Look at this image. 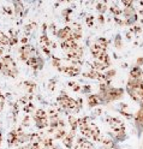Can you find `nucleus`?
<instances>
[{"mask_svg":"<svg viewBox=\"0 0 143 149\" xmlns=\"http://www.w3.org/2000/svg\"><path fill=\"white\" fill-rule=\"evenodd\" d=\"M0 72L7 77H11V78L17 77V74H18L17 65L11 55H5V57H3V59L0 60Z\"/></svg>","mask_w":143,"mask_h":149,"instance_id":"nucleus-1","label":"nucleus"},{"mask_svg":"<svg viewBox=\"0 0 143 149\" xmlns=\"http://www.w3.org/2000/svg\"><path fill=\"white\" fill-rule=\"evenodd\" d=\"M124 94V90L119 89V88H111L106 91V93H101L100 96L102 99L103 102H108V101H114L117 99H120Z\"/></svg>","mask_w":143,"mask_h":149,"instance_id":"nucleus-2","label":"nucleus"},{"mask_svg":"<svg viewBox=\"0 0 143 149\" xmlns=\"http://www.w3.org/2000/svg\"><path fill=\"white\" fill-rule=\"evenodd\" d=\"M20 57L24 63H27L33 57H37L35 47L31 46V45H23L22 47L20 48Z\"/></svg>","mask_w":143,"mask_h":149,"instance_id":"nucleus-3","label":"nucleus"},{"mask_svg":"<svg viewBox=\"0 0 143 149\" xmlns=\"http://www.w3.org/2000/svg\"><path fill=\"white\" fill-rule=\"evenodd\" d=\"M107 124L111 126V131H117V130H125V125L119 118L114 117H107L106 118Z\"/></svg>","mask_w":143,"mask_h":149,"instance_id":"nucleus-4","label":"nucleus"},{"mask_svg":"<svg viewBox=\"0 0 143 149\" xmlns=\"http://www.w3.org/2000/svg\"><path fill=\"white\" fill-rule=\"evenodd\" d=\"M57 35H58V37L61 40V42L63 41H68V40H73L72 29L70 26H65V28H63V29H59L58 31H57Z\"/></svg>","mask_w":143,"mask_h":149,"instance_id":"nucleus-5","label":"nucleus"},{"mask_svg":"<svg viewBox=\"0 0 143 149\" xmlns=\"http://www.w3.org/2000/svg\"><path fill=\"white\" fill-rule=\"evenodd\" d=\"M25 64H27V65H29V66L33 68L34 70H41V69L43 68V65H45V61H43L42 58H40L39 55H37V57H33V58H30Z\"/></svg>","mask_w":143,"mask_h":149,"instance_id":"nucleus-6","label":"nucleus"},{"mask_svg":"<svg viewBox=\"0 0 143 149\" xmlns=\"http://www.w3.org/2000/svg\"><path fill=\"white\" fill-rule=\"evenodd\" d=\"M59 71H60V72H64L65 74H68V76H70V77L78 76V74L81 73L80 68L73 66V65H71V66H61V68L59 69Z\"/></svg>","mask_w":143,"mask_h":149,"instance_id":"nucleus-7","label":"nucleus"},{"mask_svg":"<svg viewBox=\"0 0 143 149\" xmlns=\"http://www.w3.org/2000/svg\"><path fill=\"white\" fill-rule=\"evenodd\" d=\"M83 76L84 77H88V78H91V79H99L101 82L106 81V78H105V74L101 73V72H99V71H96L95 69L89 70L88 72H83Z\"/></svg>","mask_w":143,"mask_h":149,"instance_id":"nucleus-8","label":"nucleus"},{"mask_svg":"<svg viewBox=\"0 0 143 149\" xmlns=\"http://www.w3.org/2000/svg\"><path fill=\"white\" fill-rule=\"evenodd\" d=\"M101 104H103V101H102V99H101L100 95L93 94V95H89L88 96V106L89 107L93 108V107H96V106H99Z\"/></svg>","mask_w":143,"mask_h":149,"instance_id":"nucleus-9","label":"nucleus"},{"mask_svg":"<svg viewBox=\"0 0 143 149\" xmlns=\"http://www.w3.org/2000/svg\"><path fill=\"white\" fill-rule=\"evenodd\" d=\"M61 48L68 53V52H70V51H72V49H75V48H77L78 47V43H77V41H73V40H68V41H63L61 42Z\"/></svg>","mask_w":143,"mask_h":149,"instance_id":"nucleus-10","label":"nucleus"},{"mask_svg":"<svg viewBox=\"0 0 143 149\" xmlns=\"http://www.w3.org/2000/svg\"><path fill=\"white\" fill-rule=\"evenodd\" d=\"M7 143H8V146H10V147L18 144V130L17 129L12 130V131L8 134V136H7Z\"/></svg>","mask_w":143,"mask_h":149,"instance_id":"nucleus-11","label":"nucleus"},{"mask_svg":"<svg viewBox=\"0 0 143 149\" xmlns=\"http://www.w3.org/2000/svg\"><path fill=\"white\" fill-rule=\"evenodd\" d=\"M73 138H75V131H71L69 134H66V136L63 138V143L66 148H72V142H73Z\"/></svg>","mask_w":143,"mask_h":149,"instance_id":"nucleus-12","label":"nucleus"},{"mask_svg":"<svg viewBox=\"0 0 143 149\" xmlns=\"http://www.w3.org/2000/svg\"><path fill=\"white\" fill-rule=\"evenodd\" d=\"M142 73H143V70L140 66H135V68H132L131 71H130V78L140 79V77L142 76Z\"/></svg>","mask_w":143,"mask_h":149,"instance_id":"nucleus-13","label":"nucleus"},{"mask_svg":"<svg viewBox=\"0 0 143 149\" xmlns=\"http://www.w3.org/2000/svg\"><path fill=\"white\" fill-rule=\"evenodd\" d=\"M95 45H96L98 47L102 48V49H107L108 41H107V39H105V37H99V39L95 41Z\"/></svg>","mask_w":143,"mask_h":149,"instance_id":"nucleus-14","label":"nucleus"},{"mask_svg":"<svg viewBox=\"0 0 143 149\" xmlns=\"http://www.w3.org/2000/svg\"><path fill=\"white\" fill-rule=\"evenodd\" d=\"M46 118H48L47 117V113H46V111L40 108V109H37L35 112V118L34 120H41V119H46Z\"/></svg>","mask_w":143,"mask_h":149,"instance_id":"nucleus-15","label":"nucleus"},{"mask_svg":"<svg viewBox=\"0 0 143 149\" xmlns=\"http://www.w3.org/2000/svg\"><path fill=\"white\" fill-rule=\"evenodd\" d=\"M40 42H41V45H42V47H51V46H52V42L50 41L48 37H47L46 33H43V34L41 35V37H40Z\"/></svg>","mask_w":143,"mask_h":149,"instance_id":"nucleus-16","label":"nucleus"},{"mask_svg":"<svg viewBox=\"0 0 143 149\" xmlns=\"http://www.w3.org/2000/svg\"><path fill=\"white\" fill-rule=\"evenodd\" d=\"M69 123H70V126H71L72 131H76V129L78 127V119L75 118L73 116H69Z\"/></svg>","mask_w":143,"mask_h":149,"instance_id":"nucleus-17","label":"nucleus"},{"mask_svg":"<svg viewBox=\"0 0 143 149\" xmlns=\"http://www.w3.org/2000/svg\"><path fill=\"white\" fill-rule=\"evenodd\" d=\"M136 123H137L138 126L140 125L143 126V104L141 105V108H140V111L137 112V114H136Z\"/></svg>","mask_w":143,"mask_h":149,"instance_id":"nucleus-18","label":"nucleus"},{"mask_svg":"<svg viewBox=\"0 0 143 149\" xmlns=\"http://www.w3.org/2000/svg\"><path fill=\"white\" fill-rule=\"evenodd\" d=\"M65 136H66L65 129H57V130H55V132H54V138H57V139H63Z\"/></svg>","mask_w":143,"mask_h":149,"instance_id":"nucleus-19","label":"nucleus"},{"mask_svg":"<svg viewBox=\"0 0 143 149\" xmlns=\"http://www.w3.org/2000/svg\"><path fill=\"white\" fill-rule=\"evenodd\" d=\"M96 8H98V11L100 12V15H102L105 11L107 10V4H106V1H102V3H99L98 5H96Z\"/></svg>","mask_w":143,"mask_h":149,"instance_id":"nucleus-20","label":"nucleus"},{"mask_svg":"<svg viewBox=\"0 0 143 149\" xmlns=\"http://www.w3.org/2000/svg\"><path fill=\"white\" fill-rule=\"evenodd\" d=\"M111 12L116 16V17H118V16H120V15H123V10H120V8L118 7V6H116V5H113V6H111Z\"/></svg>","mask_w":143,"mask_h":149,"instance_id":"nucleus-21","label":"nucleus"},{"mask_svg":"<svg viewBox=\"0 0 143 149\" xmlns=\"http://www.w3.org/2000/svg\"><path fill=\"white\" fill-rule=\"evenodd\" d=\"M52 64H53V66H55L57 69H60L61 68V60L59 59V58H57V57H54V55H53V57H52Z\"/></svg>","mask_w":143,"mask_h":149,"instance_id":"nucleus-22","label":"nucleus"},{"mask_svg":"<svg viewBox=\"0 0 143 149\" xmlns=\"http://www.w3.org/2000/svg\"><path fill=\"white\" fill-rule=\"evenodd\" d=\"M114 45H116V47H117L118 49L121 48L123 42H121V36H120V35H117V36H116V41H114Z\"/></svg>","mask_w":143,"mask_h":149,"instance_id":"nucleus-23","label":"nucleus"},{"mask_svg":"<svg viewBox=\"0 0 143 149\" xmlns=\"http://www.w3.org/2000/svg\"><path fill=\"white\" fill-rule=\"evenodd\" d=\"M69 86L73 89V91H80L82 88H81V86L80 84H77L76 82H69Z\"/></svg>","mask_w":143,"mask_h":149,"instance_id":"nucleus-24","label":"nucleus"},{"mask_svg":"<svg viewBox=\"0 0 143 149\" xmlns=\"http://www.w3.org/2000/svg\"><path fill=\"white\" fill-rule=\"evenodd\" d=\"M24 86H27V87H28V91H29V93H33V91H34L35 84H34L33 82H29V81H27V82H24Z\"/></svg>","mask_w":143,"mask_h":149,"instance_id":"nucleus-25","label":"nucleus"},{"mask_svg":"<svg viewBox=\"0 0 143 149\" xmlns=\"http://www.w3.org/2000/svg\"><path fill=\"white\" fill-rule=\"evenodd\" d=\"M34 108H35V107H34V105L31 104V102H29L28 105H25V106H24V108H23V109H24V112H27V113H30V112H33V111H34Z\"/></svg>","mask_w":143,"mask_h":149,"instance_id":"nucleus-26","label":"nucleus"},{"mask_svg":"<svg viewBox=\"0 0 143 149\" xmlns=\"http://www.w3.org/2000/svg\"><path fill=\"white\" fill-rule=\"evenodd\" d=\"M94 21H95V17L94 16H88L85 22H87V25L88 26H93L94 25Z\"/></svg>","mask_w":143,"mask_h":149,"instance_id":"nucleus-27","label":"nucleus"},{"mask_svg":"<svg viewBox=\"0 0 143 149\" xmlns=\"http://www.w3.org/2000/svg\"><path fill=\"white\" fill-rule=\"evenodd\" d=\"M55 84H57V79H55V78H54V79H51L50 83H48V89L53 91V90L55 89Z\"/></svg>","mask_w":143,"mask_h":149,"instance_id":"nucleus-28","label":"nucleus"},{"mask_svg":"<svg viewBox=\"0 0 143 149\" xmlns=\"http://www.w3.org/2000/svg\"><path fill=\"white\" fill-rule=\"evenodd\" d=\"M4 106H5V96L1 94V93H0V112L3 111Z\"/></svg>","mask_w":143,"mask_h":149,"instance_id":"nucleus-29","label":"nucleus"},{"mask_svg":"<svg viewBox=\"0 0 143 149\" xmlns=\"http://www.w3.org/2000/svg\"><path fill=\"white\" fill-rule=\"evenodd\" d=\"M29 124H30V117H25L24 119H23V122H22V125L23 126H29Z\"/></svg>","mask_w":143,"mask_h":149,"instance_id":"nucleus-30","label":"nucleus"},{"mask_svg":"<svg viewBox=\"0 0 143 149\" xmlns=\"http://www.w3.org/2000/svg\"><path fill=\"white\" fill-rule=\"evenodd\" d=\"M18 42V39H17V37L16 36H11L10 37V43H8V45H10V46H13V45H16Z\"/></svg>","mask_w":143,"mask_h":149,"instance_id":"nucleus-31","label":"nucleus"},{"mask_svg":"<svg viewBox=\"0 0 143 149\" xmlns=\"http://www.w3.org/2000/svg\"><path fill=\"white\" fill-rule=\"evenodd\" d=\"M131 31L135 33V34H138V33H141V28L137 26V25H133V26L131 28Z\"/></svg>","mask_w":143,"mask_h":149,"instance_id":"nucleus-32","label":"nucleus"},{"mask_svg":"<svg viewBox=\"0 0 143 149\" xmlns=\"http://www.w3.org/2000/svg\"><path fill=\"white\" fill-rule=\"evenodd\" d=\"M42 51L45 52V54L47 57H51V52H50V48L48 47H42Z\"/></svg>","mask_w":143,"mask_h":149,"instance_id":"nucleus-33","label":"nucleus"},{"mask_svg":"<svg viewBox=\"0 0 143 149\" xmlns=\"http://www.w3.org/2000/svg\"><path fill=\"white\" fill-rule=\"evenodd\" d=\"M123 4H124V6L125 7H130V6H132V1H129V0H124V1H121Z\"/></svg>","mask_w":143,"mask_h":149,"instance_id":"nucleus-34","label":"nucleus"},{"mask_svg":"<svg viewBox=\"0 0 143 149\" xmlns=\"http://www.w3.org/2000/svg\"><path fill=\"white\" fill-rule=\"evenodd\" d=\"M90 86H84V87H82V91L83 93H89L90 91Z\"/></svg>","mask_w":143,"mask_h":149,"instance_id":"nucleus-35","label":"nucleus"},{"mask_svg":"<svg viewBox=\"0 0 143 149\" xmlns=\"http://www.w3.org/2000/svg\"><path fill=\"white\" fill-rule=\"evenodd\" d=\"M21 42H22L23 45H28V37H27V36H23L22 40H21Z\"/></svg>","mask_w":143,"mask_h":149,"instance_id":"nucleus-36","label":"nucleus"},{"mask_svg":"<svg viewBox=\"0 0 143 149\" xmlns=\"http://www.w3.org/2000/svg\"><path fill=\"white\" fill-rule=\"evenodd\" d=\"M4 10L7 11V12H6L7 15H12V8H11V7H4Z\"/></svg>","mask_w":143,"mask_h":149,"instance_id":"nucleus-37","label":"nucleus"},{"mask_svg":"<svg viewBox=\"0 0 143 149\" xmlns=\"http://www.w3.org/2000/svg\"><path fill=\"white\" fill-rule=\"evenodd\" d=\"M141 65H143V58H138L137 59V66L141 68Z\"/></svg>","mask_w":143,"mask_h":149,"instance_id":"nucleus-38","label":"nucleus"},{"mask_svg":"<svg viewBox=\"0 0 143 149\" xmlns=\"http://www.w3.org/2000/svg\"><path fill=\"white\" fill-rule=\"evenodd\" d=\"M99 21H100V23H101V24L103 23V21H105V18H103V16H102V15H99Z\"/></svg>","mask_w":143,"mask_h":149,"instance_id":"nucleus-39","label":"nucleus"},{"mask_svg":"<svg viewBox=\"0 0 143 149\" xmlns=\"http://www.w3.org/2000/svg\"><path fill=\"white\" fill-rule=\"evenodd\" d=\"M3 53H4V47L0 48V57H1V55H3Z\"/></svg>","mask_w":143,"mask_h":149,"instance_id":"nucleus-40","label":"nucleus"},{"mask_svg":"<svg viewBox=\"0 0 143 149\" xmlns=\"http://www.w3.org/2000/svg\"><path fill=\"white\" fill-rule=\"evenodd\" d=\"M3 142V135H1V131H0V144Z\"/></svg>","mask_w":143,"mask_h":149,"instance_id":"nucleus-41","label":"nucleus"},{"mask_svg":"<svg viewBox=\"0 0 143 149\" xmlns=\"http://www.w3.org/2000/svg\"><path fill=\"white\" fill-rule=\"evenodd\" d=\"M140 4H141V5H143V1H140Z\"/></svg>","mask_w":143,"mask_h":149,"instance_id":"nucleus-42","label":"nucleus"},{"mask_svg":"<svg viewBox=\"0 0 143 149\" xmlns=\"http://www.w3.org/2000/svg\"><path fill=\"white\" fill-rule=\"evenodd\" d=\"M1 47H3V46H0V48H1Z\"/></svg>","mask_w":143,"mask_h":149,"instance_id":"nucleus-43","label":"nucleus"}]
</instances>
